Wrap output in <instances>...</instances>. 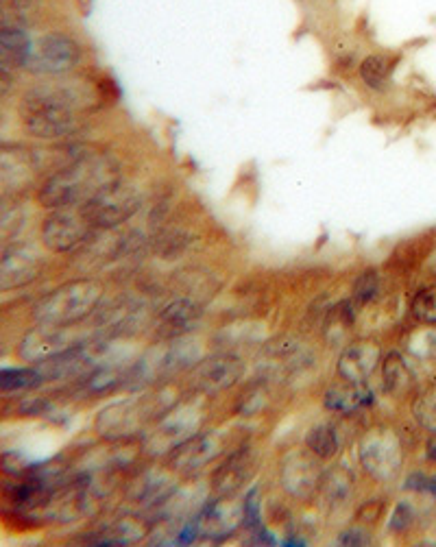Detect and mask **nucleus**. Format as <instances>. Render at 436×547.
Masks as SVG:
<instances>
[{
    "label": "nucleus",
    "mask_w": 436,
    "mask_h": 547,
    "mask_svg": "<svg viewBox=\"0 0 436 547\" xmlns=\"http://www.w3.org/2000/svg\"><path fill=\"white\" fill-rule=\"evenodd\" d=\"M40 177L35 151L20 147H0V194L22 192Z\"/></svg>",
    "instance_id": "20"
},
{
    "label": "nucleus",
    "mask_w": 436,
    "mask_h": 547,
    "mask_svg": "<svg viewBox=\"0 0 436 547\" xmlns=\"http://www.w3.org/2000/svg\"><path fill=\"white\" fill-rule=\"evenodd\" d=\"M423 269H426V273L436 279V242H432L428 253H426V258H423Z\"/></svg>",
    "instance_id": "38"
},
{
    "label": "nucleus",
    "mask_w": 436,
    "mask_h": 547,
    "mask_svg": "<svg viewBox=\"0 0 436 547\" xmlns=\"http://www.w3.org/2000/svg\"><path fill=\"white\" fill-rule=\"evenodd\" d=\"M96 234L99 232L92 227L81 205L48 210L40 223V245L44 251L55 255L81 251Z\"/></svg>",
    "instance_id": "10"
},
{
    "label": "nucleus",
    "mask_w": 436,
    "mask_h": 547,
    "mask_svg": "<svg viewBox=\"0 0 436 547\" xmlns=\"http://www.w3.org/2000/svg\"><path fill=\"white\" fill-rule=\"evenodd\" d=\"M181 393L175 382L155 384L138 395H127L96 412L92 432L103 443H140L153 425L171 410Z\"/></svg>",
    "instance_id": "3"
},
{
    "label": "nucleus",
    "mask_w": 436,
    "mask_h": 547,
    "mask_svg": "<svg viewBox=\"0 0 436 547\" xmlns=\"http://www.w3.org/2000/svg\"><path fill=\"white\" fill-rule=\"evenodd\" d=\"M120 177L123 170L114 155L83 147L75 157L42 177L35 188V203L46 212L75 208Z\"/></svg>",
    "instance_id": "2"
},
{
    "label": "nucleus",
    "mask_w": 436,
    "mask_h": 547,
    "mask_svg": "<svg viewBox=\"0 0 436 547\" xmlns=\"http://www.w3.org/2000/svg\"><path fill=\"white\" fill-rule=\"evenodd\" d=\"M356 495V473L347 465H334L323 471V478L317 491V500L327 513H341Z\"/></svg>",
    "instance_id": "21"
},
{
    "label": "nucleus",
    "mask_w": 436,
    "mask_h": 547,
    "mask_svg": "<svg viewBox=\"0 0 436 547\" xmlns=\"http://www.w3.org/2000/svg\"><path fill=\"white\" fill-rule=\"evenodd\" d=\"M208 401L210 397L192 391L181 395L177 404L142 436V456L149 460H164L179 443L203 430L205 421H208Z\"/></svg>",
    "instance_id": "5"
},
{
    "label": "nucleus",
    "mask_w": 436,
    "mask_h": 547,
    "mask_svg": "<svg viewBox=\"0 0 436 547\" xmlns=\"http://www.w3.org/2000/svg\"><path fill=\"white\" fill-rule=\"evenodd\" d=\"M373 404V391L369 386H354L345 382H334L323 395V408L334 415L349 417L362 408Z\"/></svg>",
    "instance_id": "22"
},
{
    "label": "nucleus",
    "mask_w": 436,
    "mask_h": 547,
    "mask_svg": "<svg viewBox=\"0 0 436 547\" xmlns=\"http://www.w3.org/2000/svg\"><path fill=\"white\" fill-rule=\"evenodd\" d=\"M413 362L402 349H391L380 362V388L393 401L413 399L419 388Z\"/></svg>",
    "instance_id": "19"
},
{
    "label": "nucleus",
    "mask_w": 436,
    "mask_h": 547,
    "mask_svg": "<svg viewBox=\"0 0 436 547\" xmlns=\"http://www.w3.org/2000/svg\"><path fill=\"white\" fill-rule=\"evenodd\" d=\"M410 415L426 434H436V380L421 384L410 399Z\"/></svg>",
    "instance_id": "31"
},
{
    "label": "nucleus",
    "mask_w": 436,
    "mask_h": 547,
    "mask_svg": "<svg viewBox=\"0 0 436 547\" xmlns=\"http://www.w3.org/2000/svg\"><path fill=\"white\" fill-rule=\"evenodd\" d=\"M79 327H53V325H35L20 338L16 354L24 364H44L57 356L66 354L68 349L83 343Z\"/></svg>",
    "instance_id": "15"
},
{
    "label": "nucleus",
    "mask_w": 436,
    "mask_h": 547,
    "mask_svg": "<svg viewBox=\"0 0 436 547\" xmlns=\"http://www.w3.org/2000/svg\"><path fill=\"white\" fill-rule=\"evenodd\" d=\"M44 382V375L38 367H0V393L14 395V393H29L40 388Z\"/></svg>",
    "instance_id": "30"
},
{
    "label": "nucleus",
    "mask_w": 436,
    "mask_h": 547,
    "mask_svg": "<svg viewBox=\"0 0 436 547\" xmlns=\"http://www.w3.org/2000/svg\"><path fill=\"white\" fill-rule=\"evenodd\" d=\"M260 467L258 449L242 443L218 460L216 469L210 476V491L212 495H238L256 476Z\"/></svg>",
    "instance_id": "16"
},
{
    "label": "nucleus",
    "mask_w": 436,
    "mask_h": 547,
    "mask_svg": "<svg viewBox=\"0 0 436 547\" xmlns=\"http://www.w3.org/2000/svg\"><path fill=\"white\" fill-rule=\"evenodd\" d=\"M44 0H0V31H29L42 14Z\"/></svg>",
    "instance_id": "26"
},
{
    "label": "nucleus",
    "mask_w": 436,
    "mask_h": 547,
    "mask_svg": "<svg viewBox=\"0 0 436 547\" xmlns=\"http://www.w3.org/2000/svg\"><path fill=\"white\" fill-rule=\"evenodd\" d=\"M229 443H232V434L225 430H199L184 443H179L173 452L162 460V465L168 471H173L179 480L195 478L197 473L218 463V460L229 452Z\"/></svg>",
    "instance_id": "9"
},
{
    "label": "nucleus",
    "mask_w": 436,
    "mask_h": 547,
    "mask_svg": "<svg viewBox=\"0 0 436 547\" xmlns=\"http://www.w3.org/2000/svg\"><path fill=\"white\" fill-rule=\"evenodd\" d=\"M423 454H426V460L430 465H436V434H428L426 449H423Z\"/></svg>",
    "instance_id": "39"
},
{
    "label": "nucleus",
    "mask_w": 436,
    "mask_h": 547,
    "mask_svg": "<svg viewBox=\"0 0 436 547\" xmlns=\"http://www.w3.org/2000/svg\"><path fill=\"white\" fill-rule=\"evenodd\" d=\"M323 478V460L314 456L310 449L295 447L288 449L280 458L277 467V484L280 491L297 504H312L317 500V491Z\"/></svg>",
    "instance_id": "12"
},
{
    "label": "nucleus",
    "mask_w": 436,
    "mask_h": 547,
    "mask_svg": "<svg viewBox=\"0 0 436 547\" xmlns=\"http://www.w3.org/2000/svg\"><path fill=\"white\" fill-rule=\"evenodd\" d=\"M107 299V282L101 277L86 275L59 284L51 293L35 301L31 310L35 325L81 327L90 321Z\"/></svg>",
    "instance_id": "4"
},
{
    "label": "nucleus",
    "mask_w": 436,
    "mask_h": 547,
    "mask_svg": "<svg viewBox=\"0 0 436 547\" xmlns=\"http://www.w3.org/2000/svg\"><path fill=\"white\" fill-rule=\"evenodd\" d=\"M96 232H116L129 225L144 208V190L125 175L112 181L81 205Z\"/></svg>",
    "instance_id": "7"
},
{
    "label": "nucleus",
    "mask_w": 436,
    "mask_h": 547,
    "mask_svg": "<svg viewBox=\"0 0 436 547\" xmlns=\"http://www.w3.org/2000/svg\"><path fill=\"white\" fill-rule=\"evenodd\" d=\"M408 312L419 325H436V279H430L415 290Z\"/></svg>",
    "instance_id": "32"
},
{
    "label": "nucleus",
    "mask_w": 436,
    "mask_h": 547,
    "mask_svg": "<svg viewBox=\"0 0 436 547\" xmlns=\"http://www.w3.org/2000/svg\"><path fill=\"white\" fill-rule=\"evenodd\" d=\"M16 88V77L11 72L0 70V101H5L7 96Z\"/></svg>",
    "instance_id": "37"
},
{
    "label": "nucleus",
    "mask_w": 436,
    "mask_h": 547,
    "mask_svg": "<svg viewBox=\"0 0 436 547\" xmlns=\"http://www.w3.org/2000/svg\"><path fill=\"white\" fill-rule=\"evenodd\" d=\"M83 62H86V48L77 35L55 29L33 38L24 72H29L35 79H57L75 75Z\"/></svg>",
    "instance_id": "8"
},
{
    "label": "nucleus",
    "mask_w": 436,
    "mask_h": 547,
    "mask_svg": "<svg viewBox=\"0 0 436 547\" xmlns=\"http://www.w3.org/2000/svg\"><path fill=\"white\" fill-rule=\"evenodd\" d=\"M384 358V349L378 338L362 336L351 338L336 356V380L354 386H369L373 375L378 373L380 362Z\"/></svg>",
    "instance_id": "14"
},
{
    "label": "nucleus",
    "mask_w": 436,
    "mask_h": 547,
    "mask_svg": "<svg viewBox=\"0 0 436 547\" xmlns=\"http://www.w3.org/2000/svg\"><path fill=\"white\" fill-rule=\"evenodd\" d=\"M360 471L375 484H393L406 467L404 436L391 423H373L356 443Z\"/></svg>",
    "instance_id": "6"
},
{
    "label": "nucleus",
    "mask_w": 436,
    "mask_h": 547,
    "mask_svg": "<svg viewBox=\"0 0 436 547\" xmlns=\"http://www.w3.org/2000/svg\"><path fill=\"white\" fill-rule=\"evenodd\" d=\"M415 526H417L415 504L408 502V500H399L391 510L389 524H386V532H389L395 539H404L415 530Z\"/></svg>",
    "instance_id": "34"
},
{
    "label": "nucleus",
    "mask_w": 436,
    "mask_h": 547,
    "mask_svg": "<svg viewBox=\"0 0 436 547\" xmlns=\"http://www.w3.org/2000/svg\"><path fill=\"white\" fill-rule=\"evenodd\" d=\"M304 445L319 460H323V463H330V460H334L338 454H341L343 436L336 423L321 421V423H314L306 432Z\"/></svg>",
    "instance_id": "25"
},
{
    "label": "nucleus",
    "mask_w": 436,
    "mask_h": 547,
    "mask_svg": "<svg viewBox=\"0 0 436 547\" xmlns=\"http://www.w3.org/2000/svg\"><path fill=\"white\" fill-rule=\"evenodd\" d=\"M245 373L247 364L236 351H216L205 356L184 380L188 382V391L214 399L236 388L245 380Z\"/></svg>",
    "instance_id": "13"
},
{
    "label": "nucleus",
    "mask_w": 436,
    "mask_h": 547,
    "mask_svg": "<svg viewBox=\"0 0 436 547\" xmlns=\"http://www.w3.org/2000/svg\"><path fill=\"white\" fill-rule=\"evenodd\" d=\"M269 382L262 380V382H251L247 384L242 391L236 395V401H234V408H232V415L238 417V419H256L260 417L262 412L266 410V406H269V386H266Z\"/></svg>",
    "instance_id": "29"
},
{
    "label": "nucleus",
    "mask_w": 436,
    "mask_h": 547,
    "mask_svg": "<svg viewBox=\"0 0 436 547\" xmlns=\"http://www.w3.org/2000/svg\"><path fill=\"white\" fill-rule=\"evenodd\" d=\"M195 526L199 539L221 543L245 526V508L236 495H214V500L199 508Z\"/></svg>",
    "instance_id": "17"
},
{
    "label": "nucleus",
    "mask_w": 436,
    "mask_h": 547,
    "mask_svg": "<svg viewBox=\"0 0 436 547\" xmlns=\"http://www.w3.org/2000/svg\"><path fill=\"white\" fill-rule=\"evenodd\" d=\"M382 297V275L375 269H367L365 273H360L354 282V288H351V301H354L356 310L369 308L375 301Z\"/></svg>",
    "instance_id": "33"
},
{
    "label": "nucleus",
    "mask_w": 436,
    "mask_h": 547,
    "mask_svg": "<svg viewBox=\"0 0 436 547\" xmlns=\"http://www.w3.org/2000/svg\"><path fill=\"white\" fill-rule=\"evenodd\" d=\"M371 543H373V534L369 526L356 524V521L336 537V545H371Z\"/></svg>",
    "instance_id": "36"
},
{
    "label": "nucleus",
    "mask_w": 436,
    "mask_h": 547,
    "mask_svg": "<svg viewBox=\"0 0 436 547\" xmlns=\"http://www.w3.org/2000/svg\"><path fill=\"white\" fill-rule=\"evenodd\" d=\"M402 351L410 358L423 364H436V325H419L404 336Z\"/></svg>",
    "instance_id": "28"
},
{
    "label": "nucleus",
    "mask_w": 436,
    "mask_h": 547,
    "mask_svg": "<svg viewBox=\"0 0 436 547\" xmlns=\"http://www.w3.org/2000/svg\"><path fill=\"white\" fill-rule=\"evenodd\" d=\"M203 319H205L203 303L190 299V297L177 295L175 299L168 301L160 312L155 314V321L151 327L155 343L199 332L201 325H203Z\"/></svg>",
    "instance_id": "18"
},
{
    "label": "nucleus",
    "mask_w": 436,
    "mask_h": 547,
    "mask_svg": "<svg viewBox=\"0 0 436 547\" xmlns=\"http://www.w3.org/2000/svg\"><path fill=\"white\" fill-rule=\"evenodd\" d=\"M399 62H402V55L399 53H371L360 62L358 77L365 83V88L373 92H384L389 90Z\"/></svg>",
    "instance_id": "23"
},
{
    "label": "nucleus",
    "mask_w": 436,
    "mask_h": 547,
    "mask_svg": "<svg viewBox=\"0 0 436 547\" xmlns=\"http://www.w3.org/2000/svg\"><path fill=\"white\" fill-rule=\"evenodd\" d=\"M46 255L27 240L0 242V295H11L40 282L46 271Z\"/></svg>",
    "instance_id": "11"
},
{
    "label": "nucleus",
    "mask_w": 436,
    "mask_h": 547,
    "mask_svg": "<svg viewBox=\"0 0 436 547\" xmlns=\"http://www.w3.org/2000/svg\"><path fill=\"white\" fill-rule=\"evenodd\" d=\"M31 46H33V38L29 35V31H14V29L0 31V70L16 75V72L27 68Z\"/></svg>",
    "instance_id": "24"
},
{
    "label": "nucleus",
    "mask_w": 436,
    "mask_h": 547,
    "mask_svg": "<svg viewBox=\"0 0 436 547\" xmlns=\"http://www.w3.org/2000/svg\"><path fill=\"white\" fill-rule=\"evenodd\" d=\"M386 510H389V504H386V500H380V497H371V500L362 502L356 513H354V521L356 524H362V526H378L380 521L384 519Z\"/></svg>",
    "instance_id": "35"
},
{
    "label": "nucleus",
    "mask_w": 436,
    "mask_h": 547,
    "mask_svg": "<svg viewBox=\"0 0 436 547\" xmlns=\"http://www.w3.org/2000/svg\"><path fill=\"white\" fill-rule=\"evenodd\" d=\"M24 223H27V208L22 192L0 194V242L18 238Z\"/></svg>",
    "instance_id": "27"
},
{
    "label": "nucleus",
    "mask_w": 436,
    "mask_h": 547,
    "mask_svg": "<svg viewBox=\"0 0 436 547\" xmlns=\"http://www.w3.org/2000/svg\"><path fill=\"white\" fill-rule=\"evenodd\" d=\"M103 101L107 88L77 75L38 79L22 92L18 120L29 138L40 142H66L77 136L86 118Z\"/></svg>",
    "instance_id": "1"
}]
</instances>
